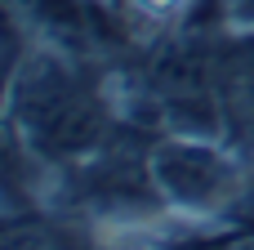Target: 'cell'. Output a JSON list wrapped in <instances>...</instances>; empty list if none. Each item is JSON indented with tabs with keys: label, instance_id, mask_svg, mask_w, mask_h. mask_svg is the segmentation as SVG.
Segmentation results:
<instances>
[{
	"label": "cell",
	"instance_id": "2",
	"mask_svg": "<svg viewBox=\"0 0 254 250\" xmlns=\"http://www.w3.org/2000/svg\"><path fill=\"white\" fill-rule=\"evenodd\" d=\"M152 179L174 206H188V210H214L237 188L232 161L192 139H165L152 152Z\"/></svg>",
	"mask_w": 254,
	"mask_h": 250
},
{
	"label": "cell",
	"instance_id": "1",
	"mask_svg": "<svg viewBox=\"0 0 254 250\" xmlns=\"http://www.w3.org/2000/svg\"><path fill=\"white\" fill-rule=\"evenodd\" d=\"M13 107L31 143L49 157H76L98 143L103 134V107L94 89L67 72L58 58H31L13 85Z\"/></svg>",
	"mask_w": 254,
	"mask_h": 250
}]
</instances>
